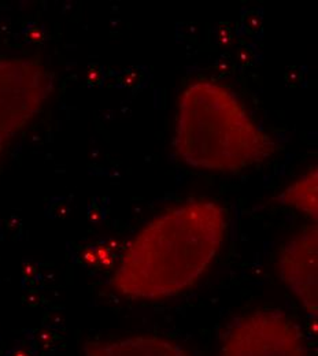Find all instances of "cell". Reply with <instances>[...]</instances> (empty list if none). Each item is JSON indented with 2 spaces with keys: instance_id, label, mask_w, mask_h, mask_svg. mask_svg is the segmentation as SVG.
<instances>
[{
  "instance_id": "1",
  "label": "cell",
  "mask_w": 318,
  "mask_h": 356,
  "mask_svg": "<svg viewBox=\"0 0 318 356\" xmlns=\"http://www.w3.org/2000/svg\"><path fill=\"white\" fill-rule=\"evenodd\" d=\"M227 209L212 199H191L145 223L127 245L111 277L129 300H158L192 286L223 248Z\"/></svg>"
},
{
  "instance_id": "2",
  "label": "cell",
  "mask_w": 318,
  "mask_h": 356,
  "mask_svg": "<svg viewBox=\"0 0 318 356\" xmlns=\"http://www.w3.org/2000/svg\"><path fill=\"white\" fill-rule=\"evenodd\" d=\"M173 148L193 169L236 175L272 158L277 145L234 92L200 80L179 99Z\"/></svg>"
},
{
  "instance_id": "3",
  "label": "cell",
  "mask_w": 318,
  "mask_h": 356,
  "mask_svg": "<svg viewBox=\"0 0 318 356\" xmlns=\"http://www.w3.org/2000/svg\"><path fill=\"white\" fill-rule=\"evenodd\" d=\"M217 356H309L301 326L278 309L233 316L218 337Z\"/></svg>"
},
{
  "instance_id": "4",
  "label": "cell",
  "mask_w": 318,
  "mask_h": 356,
  "mask_svg": "<svg viewBox=\"0 0 318 356\" xmlns=\"http://www.w3.org/2000/svg\"><path fill=\"white\" fill-rule=\"evenodd\" d=\"M54 90V76L40 62L0 59V165L14 137L40 113Z\"/></svg>"
},
{
  "instance_id": "5",
  "label": "cell",
  "mask_w": 318,
  "mask_h": 356,
  "mask_svg": "<svg viewBox=\"0 0 318 356\" xmlns=\"http://www.w3.org/2000/svg\"><path fill=\"white\" fill-rule=\"evenodd\" d=\"M317 252V223H313L287 240L278 255L281 281L315 319L318 312Z\"/></svg>"
},
{
  "instance_id": "6",
  "label": "cell",
  "mask_w": 318,
  "mask_h": 356,
  "mask_svg": "<svg viewBox=\"0 0 318 356\" xmlns=\"http://www.w3.org/2000/svg\"><path fill=\"white\" fill-rule=\"evenodd\" d=\"M84 356H189L179 344L158 336H128L93 340L84 346Z\"/></svg>"
},
{
  "instance_id": "7",
  "label": "cell",
  "mask_w": 318,
  "mask_h": 356,
  "mask_svg": "<svg viewBox=\"0 0 318 356\" xmlns=\"http://www.w3.org/2000/svg\"><path fill=\"white\" fill-rule=\"evenodd\" d=\"M317 166L315 165L278 195V202L303 213L317 223Z\"/></svg>"
}]
</instances>
